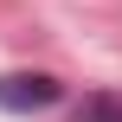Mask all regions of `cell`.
<instances>
[{
	"label": "cell",
	"mask_w": 122,
	"mask_h": 122,
	"mask_svg": "<svg viewBox=\"0 0 122 122\" xmlns=\"http://www.w3.org/2000/svg\"><path fill=\"white\" fill-rule=\"evenodd\" d=\"M45 103H58V77H45V71L0 77V109H45Z\"/></svg>",
	"instance_id": "obj_1"
},
{
	"label": "cell",
	"mask_w": 122,
	"mask_h": 122,
	"mask_svg": "<svg viewBox=\"0 0 122 122\" xmlns=\"http://www.w3.org/2000/svg\"><path fill=\"white\" fill-rule=\"evenodd\" d=\"M77 122H122V103H116V97H84Z\"/></svg>",
	"instance_id": "obj_2"
}]
</instances>
